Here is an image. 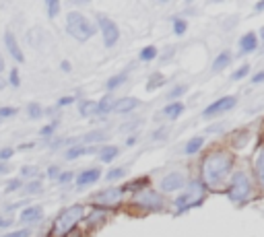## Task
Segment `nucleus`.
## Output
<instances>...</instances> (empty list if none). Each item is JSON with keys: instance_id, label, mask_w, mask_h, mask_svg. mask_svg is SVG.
Returning a JSON list of instances; mask_svg holds the SVG:
<instances>
[{"instance_id": "obj_1", "label": "nucleus", "mask_w": 264, "mask_h": 237, "mask_svg": "<svg viewBox=\"0 0 264 237\" xmlns=\"http://www.w3.org/2000/svg\"><path fill=\"white\" fill-rule=\"evenodd\" d=\"M231 163L233 157L225 151H217L210 153L205 163H202V180L207 186H219L231 171Z\"/></svg>"}, {"instance_id": "obj_2", "label": "nucleus", "mask_w": 264, "mask_h": 237, "mask_svg": "<svg viewBox=\"0 0 264 237\" xmlns=\"http://www.w3.org/2000/svg\"><path fill=\"white\" fill-rule=\"evenodd\" d=\"M83 215H85V208L81 204H73V206L64 208L62 213L54 219L50 237H66L76 227V223L83 219Z\"/></svg>"}, {"instance_id": "obj_3", "label": "nucleus", "mask_w": 264, "mask_h": 237, "mask_svg": "<svg viewBox=\"0 0 264 237\" xmlns=\"http://www.w3.org/2000/svg\"><path fill=\"white\" fill-rule=\"evenodd\" d=\"M66 33L76 41H87L95 35V25L81 13H68L66 15Z\"/></svg>"}, {"instance_id": "obj_4", "label": "nucleus", "mask_w": 264, "mask_h": 237, "mask_svg": "<svg viewBox=\"0 0 264 237\" xmlns=\"http://www.w3.org/2000/svg\"><path fill=\"white\" fill-rule=\"evenodd\" d=\"M205 183L202 182H192L190 186L182 192V194L175 198V210L178 213H186V210L198 206L202 200H205Z\"/></svg>"}, {"instance_id": "obj_5", "label": "nucleus", "mask_w": 264, "mask_h": 237, "mask_svg": "<svg viewBox=\"0 0 264 237\" xmlns=\"http://www.w3.org/2000/svg\"><path fill=\"white\" fill-rule=\"evenodd\" d=\"M229 198L233 200V202H244V200H248L252 196V182L248 178V173L244 171H237L233 173L231 178V186H229Z\"/></svg>"}, {"instance_id": "obj_6", "label": "nucleus", "mask_w": 264, "mask_h": 237, "mask_svg": "<svg viewBox=\"0 0 264 237\" xmlns=\"http://www.w3.org/2000/svg\"><path fill=\"white\" fill-rule=\"evenodd\" d=\"M97 25H99L101 37H103V46H105V48H113V46L118 43V39H120L118 25L113 23L110 17H105V15H99V17H97Z\"/></svg>"}, {"instance_id": "obj_7", "label": "nucleus", "mask_w": 264, "mask_h": 237, "mask_svg": "<svg viewBox=\"0 0 264 237\" xmlns=\"http://www.w3.org/2000/svg\"><path fill=\"white\" fill-rule=\"evenodd\" d=\"M122 194H124V190L122 188H108V190L97 192V194L93 196V202L101 204V206H113V204H118L122 200Z\"/></svg>"}, {"instance_id": "obj_8", "label": "nucleus", "mask_w": 264, "mask_h": 237, "mask_svg": "<svg viewBox=\"0 0 264 237\" xmlns=\"http://www.w3.org/2000/svg\"><path fill=\"white\" fill-rule=\"evenodd\" d=\"M136 204L145 206L149 210H159L163 206V198L153 190H143L136 194Z\"/></svg>"}, {"instance_id": "obj_9", "label": "nucleus", "mask_w": 264, "mask_h": 237, "mask_svg": "<svg viewBox=\"0 0 264 237\" xmlns=\"http://www.w3.org/2000/svg\"><path fill=\"white\" fill-rule=\"evenodd\" d=\"M235 103H237V99L233 97V95H227V97H221V99H217V101L210 103L208 108L202 111V116H205V118H213V116H217V113H223L227 109H231Z\"/></svg>"}, {"instance_id": "obj_10", "label": "nucleus", "mask_w": 264, "mask_h": 237, "mask_svg": "<svg viewBox=\"0 0 264 237\" xmlns=\"http://www.w3.org/2000/svg\"><path fill=\"white\" fill-rule=\"evenodd\" d=\"M184 183H186V178H184V173L173 171V173H167L165 178L159 182V188H161L163 192H175V190L184 188Z\"/></svg>"}, {"instance_id": "obj_11", "label": "nucleus", "mask_w": 264, "mask_h": 237, "mask_svg": "<svg viewBox=\"0 0 264 237\" xmlns=\"http://www.w3.org/2000/svg\"><path fill=\"white\" fill-rule=\"evenodd\" d=\"M4 46H6V50H8V54L13 56V60L15 62H25V54L21 52V46H19V41H17V37H15V33L13 31H6L4 33Z\"/></svg>"}, {"instance_id": "obj_12", "label": "nucleus", "mask_w": 264, "mask_h": 237, "mask_svg": "<svg viewBox=\"0 0 264 237\" xmlns=\"http://www.w3.org/2000/svg\"><path fill=\"white\" fill-rule=\"evenodd\" d=\"M21 223H38L43 219V208L39 204H31V206H25L21 210Z\"/></svg>"}, {"instance_id": "obj_13", "label": "nucleus", "mask_w": 264, "mask_h": 237, "mask_svg": "<svg viewBox=\"0 0 264 237\" xmlns=\"http://www.w3.org/2000/svg\"><path fill=\"white\" fill-rule=\"evenodd\" d=\"M99 178H101V171H99L97 167H93V169H85V171H81V173L76 175V186H78V188L91 186V183L99 182Z\"/></svg>"}, {"instance_id": "obj_14", "label": "nucleus", "mask_w": 264, "mask_h": 237, "mask_svg": "<svg viewBox=\"0 0 264 237\" xmlns=\"http://www.w3.org/2000/svg\"><path fill=\"white\" fill-rule=\"evenodd\" d=\"M93 153H99V148H95V146H83V145H76V146H70V148H66L64 157H66L68 161H73V159H78V157L93 155Z\"/></svg>"}, {"instance_id": "obj_15", "label": "nucleus", "mask_w": 264, "mask_h": 237, "mask_svg": "<svg viewBox=\"0 0 264 237\" xmlns=\"http://www.w3.org/2000/svg\"><path fill=\"white\" fill-rule=\"evenodd\" d=\"M138 105H140V101L134 99V97L116 99V103H113V111H116V113H128V111H132V109H136Z\"/></svg>"}, {"instance_id": "obj_16", "label": "nucleus", "mask_w": 264, "mask_h": 237, "mask_svg": "<svg viewBox=\"0 0 264 237\" xmlns=\"http://www.w3.org/2000/svg\"><path fill=\"white\" fill-rule=\"evenodd\" d=\"M258 46V37L254 33H245L244 37L240 39V50H242V54H250V52H254Z\"/></svg>"}, {"instance_id": "obj_17", "label": "nucleus", "mask_w": 264, "mask_h": 237, "mask_svg": "<svg viewBox=\"0 0 264 237\" xmlns=\"http://www.w3.org/2000/svg\"><path fill=\"white\" fill-rule=\"evenodd\" d=\"M182 111H184V103H178V101H173V103H170V105H165L163 108V116L165 118H170V120H175L178 116H182Z\"/></svg>"}, {"instance_id": "obj_18", "label": "nucleus", "mask_w": 264, "mask_h": 237, "mask_svg": "<svg viewBox=\"0 0 264 237\" xmlns=\"http://www.w3.org/2000/svg\"><path fill=\"white\" fill-rule=\"evenodd\" d=\"M78 111H81V116H97V101H91V99L81 101Z\"/></svg>"}, {"instance_id": "obj_19", "label": "nucleus", "mask_w": 264, "mask_h": 237, "mask_svg": "<svg viewBox=\"0 0 264 237\" xmlns=\"http://www.w3.org/2000/svg\"><path fill=\"white\" fill-rule=\"evenodd\" d=\"M202 145H205V138H202V136L190 138L188 143H186V146H184V153H186V155H194V153L200 151V146H202Z\"/></svg>"}, {"instance_id": "obj_20", "label": "nucleus", "mask_w": 264, "mask_h": 237, "mask_svg": "<svg viewBox=\"0 0 264 237\" xmlns=\"http://www.w3.org/2000/svg\"><path fill=\"white\" fill-rule=\"evenodd\" d=\"M113 103L116 99L113 97H103L97 101V116H105V113H112L113 111Z\"/></svg>"}, {"instance_id": "obj_21", "label": "nucleus", "mask_w": 264, "mask_h": 237, "mask_svg": "<svg viewBox=\"0 0 264 237\" xmlns=\"http://www.w3.org/2000/svg\"><path fill=\"white\" fill-rule=\"evenodd\" d=\"M97 155H99V159L103 163H110V161H113L118 157V148L116 146H101Z\"/></svg>"}, {"instance_id": "obj_22", "label": "nucleus", "mask_w": 264, "mask_h": 237, "mask_svg": "<svg viewBox=\"0 0 264 237\" xmlns=\"http://www.w3.org/2000/svg\"><path fill=\"white\" fill-rule=\"evenodd\" d=\"M126 78H128V74H126V73H120V74H116V76H112L110 81L105 83V89H108V91L118 89V87H120L122 83H126Z\"/></svg>"}, {"instance_id": "obj_23", "label": "nucleus", "mask_w": 264, "mask_h": 237, "mask_svg": "<svg viewBox=\"0 0 264 237\" xmlns=\"http://www.w3.org/2000/svg\"><path fill=\"white\" fill-rule=\"evenodd\" d=\"M108 138V132H89V134H85L81 138H76V140H81V143H101V140Z\"/></svg>"}, {"instance_id": "obj_24", "label": "nucleus", "mask_w": 264, "mask_h": 237, "mask_svg": "<svg viewBox=\"0 0 264 237\" xmlns=\"http://www.w3.org/2000/svg\"><path fill=\"white\" fill-rule=\"evenodd\" d=\"M165 83V76L163 74H159V73H155V74H151V78H149V83H147V89L149 91H153V89H159V87Z\"/></svg>"}, {"instance_id": "obj_25", "label": "nucleus", "mask_w": 264, "mask_h": 237, "mask_svg": "<svg viewBox=\"0 0 264 237\" xmlns=\"http://www.w3.org/2000/svg\"><path fill=\"white\" fill-rule=\"evenodd\" d=\"M229 52H221L217 58H215V62H213V68L215 70H223L225 66H227V62H229Z\"/></svg>"}, {"instance_id": "obj_26", "label": "nucleus", "mask_w": 264, "mask_h": 237, "mask_svg": "<svg viewBox=\"0 0 264 237\" xmlns=\"http://www.w3.org/2000/svg\"><path fill=\"white\" fill-rule=\"evenodd\" d=\"M27 116H29L31 120L41 118V116H43V108H41L39 103H29V105H27Z\"/></svg>"}, {"instance_id": "obj_27", "label": "nucleus", "mask_w": 264, "mask_h": 237, "mask_svg": "<svg viewBox=\"0 0 264 237\" xmlns=\"http://www.w3.org/2000/svg\"><path fill=\"white\" fill-rule=\"evenodd\" d=\"M11 87H21V74H19V68H11V73H8V81H6Z\"/></svg>"}, {"instance_id": "obj_28", "label": "nucleus", "mask_w": 264, "mask_h": 237, "mask_svg": "<svg viewBox=\"0 0 264 237\" xmlns=\"http://www.w3.org/2000/svg\"><path fill=\"white\" fill-rule=\"evenodd\" d=\"M23 190L25 194H38V192H41V182H29V183H23Z\"/></svg>"}, {"instance_id": "obj_29", "label": "nucleus", "mask_w": 264, "mask_h": 237, "mask_svg": "<svg viewBox=\"0 0 264 237\" xmlns=\"http://www.w3.org/2000/svg\"><path fill=\"white\" fill-rule=\"evenodd\" d=\"M157 56V48L155 46H147V48H143V52H140V60H153Z\"/></svg>"}, {"instance_id": "obj_30", "label": "nucleus", "mask_w": 264, "mask_h": 237, "mask_svg": "<svg viewBox=\"0 0 264 237\" xmlns=\"http://www.w3.org/2000/svg\"><path fill=\"white\" fill-rule=\"evenodd\" d=\"M256 173H258V178H260L262 186H264V151H260L258 159H256Z\"/></svg>"}, {"instance_id": "obj_31", "label": "nucleus", "mask_w": 264, "mask_h": 237, "mask_svg": "<svg viewBox=\"0 0 264 237\" xmlns=\"http://www.w3.org/2000/svg\"><path fill=\"white\" fill-rule=\"evenodd\" d=\"M58 13H60V2L58 0H48V17L50 19L58 17Z\"/></svg>"}, {"instance_id": "obj_32", "label": "nucleus", "mask_w": 264, "mask_h": 237, "mask_svg": "<svg viewBox=\"0 0 264 237\" xmlns=\"http://www.w3.org/2000/svg\"><path fill=\"white\" fill-rule=\"evenodd\" d=\"M124 173H126V169L124 167H116V169H112V171H108V182H113V180H120V178H124Z\"/></svg>"}, {"instance_id": "obj_33", "label": "nucleus", "mask_w": 264, "mask_h": 237, "mask_svg": "<svg viewBox=\"0 0 264 237\" xmlns=\"http://www.w3.org/2000/svg\"><path fill=\"white\" fill-rule=\"evenodd\" d=\"M17 108H8V105H4V108H0V120H6V118H13L17 116Z\"/></svg>"}, {"instance_id": "obj_34", "label": "nucleus", "mask_w": 264, "mask_h": 237, "mask_svg": "<svg viewBox=\"0 0 264 237\" xmlns=\"http://www.w3.org/2000/svg\"><path fill=\"white\" fill-rule=\"evenodd\" d=\"M56 128H58V122H50L48 126H43V128L39 130V134L48 138V136H52V134H54V130H56Z\"/></svg>"}, {"instance_id": "obj_35", "label": "nucleus", "mask_w": 264, "mask_h": 237, "mask_svg": "<svg viewBox=\"0 0 264 237\" xmlns=\"http://www.w3.org/2000/svg\"><path fill=\"white\" fill-rule=\"evenodd\" d=\"M23 188V182L21 180H11V183H6V194H11V192H17V190H21Z\"/></svg>"}, {"instance_id": "obj_36", "label": "nucleus", "mask_w": 264, "mask_h": 237, "mask_svg": "<svg viewBox=\"0 0 264 237\" xmlns=\"http://www.w3.org/2000/svg\"><path fill=\"white\" fill-rule=\"evenodd\" d=\"M0 237H31V231L29 229H19V231H8Z\"/></svg>"}, {"instance_id": "obj_37", "label": "nucleus", "mask_w": 264, "mask_h": 237, "mask_svg": "<svg viewBox=\"0 0 264 237\" xmlns=\"http://www.w3.org/2000/svg\"><path fill=\"white\" fill-rule=\"evenodd\" d=\"M184 31H186V21L175 19V21H173V33H175V35H182Z\"/></svg>"}, {"instance_id": "obj_38", "label": "nucleus", "mask_w": 264, "mask_h": 237, "mask_svg": "<svg viewBox=\"0 0 264 237\" xmlns=\"http://www.w3.org/2000/svg\"><path fill=\"white\" fill-rule=\"evenodd\" d=\"M39 169L38 167H31V165H25V167H21V175H25V178H33V175H38Z\"/></svg>"}, {"instance_id": "obj_39", "label": "nucleus", "mask_w": 264, "mask_h": 237, "mask_svg": "<svg viewBox=\"0 0 264 237\" xmlns=\"http://www.w3.org/2000/svg\"><path fill=\"white\" fill-rule=\"evenodd\" d=\"M15 155V148H11V146H6V148H2V151H0V161H8L11 159V157Z\"/></svg>"}, {"instance_id": "obj_40", "label": "nucleus", "mask_w": 264, "mask_h": 237, "mask_svg": "<svg viewBox=\"0 0 264 237\" xmlns=\"http://www.w3.org/2000/svg\"><path fill=\"white\" fill-rule=\"evenodd\" d=\"M73 178H75V175L73 173H70V171H62V173H58V183H68V182H73Z\"/></svg>"}, {"instance_id": "obj_41", "label": "nucleus", "mask_w": 264, "mask_h": 237, "mask_svg": "<svg viewBox=\"0 0 264 237\" xmlns=\"http://www.w3.org/2000/svg\"><path fill=\"white\" fill-rule=\"evenodd\" d=\"M248 70H250V66H242L240 70H235V73H233V81H240V78H244L245 74H248Z\"/></svg>"}, {"instance_id": "obj_42", "label": "nucleus", "mask_w": 264, "mask_h": 237, "mask_svg": "<svg viewBox=\"0 0 264 237\" xmlns=\"http://www.w3.org/2000/svg\"><path fill=\"white\" fill-rule=\"evenodd\" d=\"M13 169V165H8V163H4V161H0V175H4V173H8Z\"/></svg>"}, {"instance_id": "obj_43", "label": "nucleus", "mask_w": 264, "mask_h": 237, "mask_svg": "<svg viewBox=\"0 0 264 237\" xmlns=\"http://www.w3.org/2000/svg\"><path fill=\"white\" fill-rule=\"evenodd\" d=\"M70 103H75V97H62L58 101V108H64V105H70Z\"/></svg>"}, {"instance_id": "obj_44", "label": "nucleus", "mask_w": 264, "mask_h": 237, "mask_svg": "<svg viewBox=\"0 0 264 237\" xmlns=\"http://www.w3.org/2000/svg\"><path fill=\"white\" fill-rule=\"evenodd\" d=\"M262 81H264V70H260L258 74L252 76V83H254V85H258V83H262Z\"/></svg>"}, {"instance_id": "obj_45", "label": "nucleus", "mask_w": 264, "mask_h": 237, "mask_svg": "<svg viewBox=\"0 0 264 237\" xmlns=\"http://www.w3.org/2000/svg\"><path fill=\"white\" fill-rule=\"evenodd\" d=\"M58 173H60V169L56 167V165H52V167L48 169V175H50V178H58Z\"/></svg>"}, {"instance_id": "obj_46", "label": "nucleus", "mask_w": 264, "mask_h": 237, "mask_svg": "<svg viewBox=\"0 0 264 237\" xmlns=\"http://www.w3.org/2000/svg\"><path fill=\"white\" fill-rule=\"evenodd\" d=\"M184 91H186V87H175V89L170 93V97H175V95H182Z\"/></svg>"}, {"instance_id": "obj_47", "label": "nucleus", "mask_w": 264, "mask_h": 237, "mask_svg": "<svg viewBox=\"0 0 264 237\" xmlns=\"http://www.w3.org/2000/svg\"><path fill=\"white\" fill-rule=\"evenodd\" d=\"M11 225V219H4V217H0V227H8Z\"/></svg>"}, {"instance_id": "obj_48", "label": "nucleus", "mask_w": 264, "mask_h": 237, "mask_svg": "<svg viewBox=\"0 0 264 237\" xmlns=\"http://www.w3.org/2000/svg\"><path fill=\"white\" fill-rule=\"evenodd\" d=\"M29 148H33V143H25L19 146V151H29Z\"/></svg>"}, {"instance_id": "obj_49", "label": "nucleus", "mask_w": 264, "mask_h": 237, "mask_svg": "<svg viewBox=\"0 0 264 237\" xmlns=\"http://www.w3.org/2000/svg\"><path fill=\"white\" fill-rule=\"evenodd\" d=\"M4 68H6V64H4V56L0 54V73H4Z\"/></svg>"}, {"instance_id": "obj_50", "label": "nucleus", "mask_w": 264, "mask_h": 237, "mask_svg": "<svg viewBox=\"0 0 264 237\" xmlns=\"http://www.w3.org/2000/svg\"><path fill=\"white\" fill-rule=\"evenodd\" d=\"M62 70H64V73H68V70H70V64L66 62V60H64V62H62Z\"/></svg>"}, {"instance_id": "obj_51", "label": "nucleus", "mask_w": 264, "mask_h": 237, "mask_svg": "<svg viewBox=\"0 0 264 237\" xmlns=\"http://www.w3.org/2000/svg\"><path fill=\"white\" fill-rule=\"evenodd\" d=\"M6 85H8V83L4 81V78H0V89H4V87H6Z\"/></svg>"}, {"instance_id": "obj_52", "label": "nucleus", "mask_w": 264, "mask_h": 237, "mask_svg": "<svg viewBox=\"0 0 264 237\" xmlns=\"http://www.w3.org/2000/svg\"><path fill=\"white\" fill-rule=\"evenodd\" d=\"M256 8H258V11H264V2H260V4L256 6Z\"/></svg>"}, {"instance_id": "obj_53", "label": "nucleus", "mask_w": 264, "mask_h": 237, "mask_svg": "<svg viewBox=\"0 0 264 237\" xmlns=\"http://www.w3.org/2000/svg\"><path fill=\"white\" fill-rule=\"evenodd\" d=\"M260 35H262V39H264V27H262V31H260Z\"/></svg>"}, {"instance_id": "obj_54", "label": "nucleus", "mask_w": 264, "mask_h": 237, "mask_svg": "<svg viewBox=\"0 0 264 237\" xmlns=\"http://www.w3.org/2000/svg\"><path fill=\"white\" fill-rule=\"evenodd\" d=\"M0 124H2V120H0Z\"/></svg>"}]
</instances>
